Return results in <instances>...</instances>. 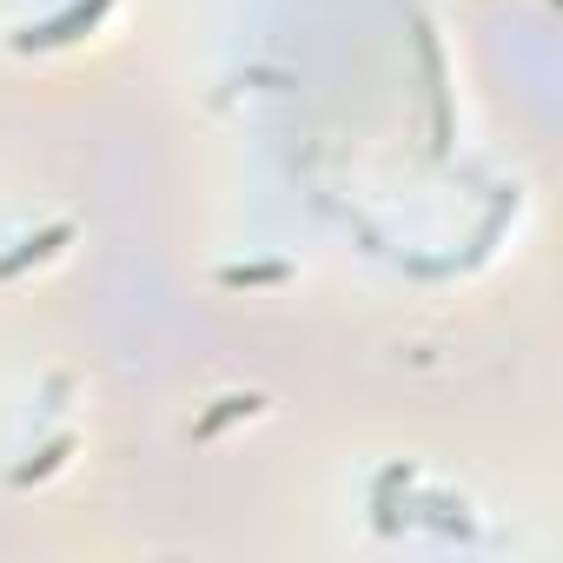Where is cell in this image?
Returning <instances> with one entry per match:
<instances>
[{
    "label": "cell",
    "instance_id": "1",
    "mask_svg": "<svg viewBox=\"0 0 563 563\" xmlns=\"http://www.w3.org/2000/svg\"><path fill=\"white\" fill-rule=\"evenodd\" d=\"M107 14H113V0H67V8H60V14H47L41 27L14 34V47H21V54H54V47H74V41H87Z\"/></svg>",
    "mask_w": 563,
    "mask_h": 563
},
{
    "label": "cell",
    "instance_id": "2",
    "mask_svg": "<svg viewBox=\"0 0 563 563\" xmlns=\"http://www.w3.org/2000/svg\"><path fill=\"white\" fill-rule=\"evenodd\" d=\"M74 239V225L67 219H54V225H41L34 239H21V252H0V278H21L27 265H41V258H54L60 245Z\"/></svg>",
    "mask_w": 563,
    "mask_h": 563
},
{
    "label": "cell",
    "instance_id": "3",
    "mask_svg": "<svg viewBox=\"0 0 563 563\" xmlns=\"http://www.w3.org/2000/svg\"><path fill=\"white\" fill-rule=\"evenodd\" d=\"M418 60H424V87H431V120H438V146H451V100H444V67H438V41L418 21Z\"/></svg>",
    "mask_w": 563,
    "mask_h": 563
},
{
    "label": "cell",
    "instance_id": "4",
    "mask_svg": "<svg viewBox=\"0 0 563 563\" xmlns=\"http://www.w3.org/2000/svg\"><path fill=\"white\" fill-rule=\"evenodd\" d=\"M258 405H265V398H252V391H232V398H219V405H212V411H206V418L192 424V438H219L225 424H239V418H252Z\"/></svg>",
    "mask_w": 563,
    "mask_h": 563
},
{
    "label": "cell",
    "instance_id": "5",
    "mask_svg": "<svg viewBox=\"0 0 563 563\" xmlns=\"http://www.w3.org/2000/svg\"><path fill=\"white\" fill-rule=\"evenodd\" d=\"M67 451H74V438H67V431H60V438H47V444H41V451H34L21 471H14V484H41V477H54Z\"/></svg>",
    "mask_w": 563,
    "mask_h": 563
},
{
    "label": "cell",
    "instance_id": "6",
    "mask_svg": "<svg viewBox=\"0 0 563 563\" xmlns=\"http://www.w3.org/2000/svg\"><path fill=\"white\" fill-rule=\"evenodd\" d=\"M219 278H225L232 292H239V286H278V278H292V265H225Z\"/></svg>",
    "mask_w": 563,
    "mask_h": 563
}]
</instances>
